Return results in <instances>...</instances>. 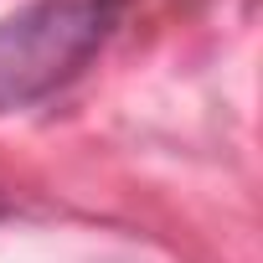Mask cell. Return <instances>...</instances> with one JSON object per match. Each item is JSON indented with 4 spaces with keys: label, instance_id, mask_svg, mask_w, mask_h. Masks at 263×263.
<instances>
[{
    "label": "cell",
    "instance_id": "7a4b0ae2",
    "mask_svg": "<svg viewBox=\"0 0 263 263\" xmlns=\"http://www.w3.org/2000/svg\"><path fill=\"white\" fill-rule=\"evenodd\" d=\"M11 212H16V201H11V196H6V191H0V222H6V217H11Z\"/></svg>",
    "mask_w": 263,
    "mask_h": 263
},
{
    "label": "cell",
    "instance_id": "6da1fadb",
    "mask_svg": "<svg viewBox=\"0 0 263 263\" xmlns=\"http://www.w3.org/2000/svg\"><path fill=\"white\" fill-rule=\"evenodd\" d=\"M129 0H31L0 21V114L31 108L88 72Z\"/></svg>",
    "mask_w": 263,
    "mask_h": 263
}]
</instances>
